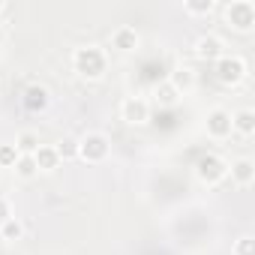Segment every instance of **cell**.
Masks as SVG:
<instances>
[{
  "instance_id": "d6986e66",
  "label": "cell",
  "mask_w": 255,
  "mask_h": 255,
  "mask_svg": "<svg viewBox=\"0 0 255 255\" xmlns=\"http://www.w3.org/2000/svg\"><path fill=\"white\" fill-rule=\"evenodd\" d=\"M15 174H18L21 180H33V177L39 174V168H36L33 156H18V162H15Z\"/></svg>"
},
{
  "instance_id": "7c38bea8",
  "label": "cell",
  "mask_w": 255,
  "mask_h": 255,
  "mask_svg": "<svg viewBox=\"0 0 255 255\" xmlns=\"http://www.w3.org/2000/svg\"><path fill=\"white\" fill-rule=\"evenodd\" d=\"M228 174H231V180L237 183V186H249L252 180H255V162L252 159H234L231 165H228Z\"/></svg>"
},
{
  "instance_id": "6da1fadb",
  "label": "cell",
  "mask_w": 255,
  "mask_h": 255,
  "mask_svg": "<svg viewBox=\"0 0 255 255\" xmlns=\"http://www.w3.org/2000/svg\"><path fill=\"white\" fill-rule=\"evenodd\" d=\"M105 66H108V57H105V51H102L99 45H81V48H75V54H72V69H75L81 78H87V81L102 78V75H105Z\"/></svg>"
},
{
  "instance_id": "ffe728a7",
  "label": "cell",
  "mask_w": 255,
  "mask_h": 255,
  "mask_svg": "<svg viewBox=\"0 0 255 255\" xmlns=\"http://www.w3.org/2000/svg\"><path fill=\"white\" fill-rule=\"evenodd\" d=\"M183 9H186V15H210L216 9V3L213 0H186Z\"/></svg>"
},
{
  "instance_id": "5b68a950",
  "label": "cell",
  "mask_w": 255,
  "mask_h": 255,
  "mask_svg": "<svg viewBox=\"0 0 255 255\" xmlns=\"http://www.w3.org/2000/svg\"><path fill=\"white\" fill-rule=\"evenodd\" d=\"M195 177L204 183V186H216L228 177V162L219 156V153H204L198 162H195Z\"/></svg>"
},
{
  "instance_id": "9a60e30c",
  "label": "cell",
  "mask_w": 255,
  "mask_h": 255,
  "mask_svg": "<svg viewBox=\"0 0 255 255\" xmlns=\"http://www.w3.org/2000/svg\"><path fill=\"white\" fill-rule=\"evenodd\" d=\"M180 93H189L192 87H195V72L189 69V66H177L174 72H171V78H168Z\"/></svg>"
},
{
  "instance_id": "ba28073f",
  "label": "cell",
  "mask_w": 255,
  "mask_h": 255,
  "mask_svg": "<svg viewBox=\"0 0 255 255\" xmlns=\"http://www.w3.org/2000/svg\"><path fill=\"white\" fill-rule=\"evenodd\" d=\"M207 135L210 138H216V141H222V138H228L231 135V111H225V108H213V111H207Z\"/></svg>"
},
{
  "instance_id": "277c9868",
  "label": "cell",
  "mask_w": 255,
  "mask_h": 255,
  "mask_svg": "<svg viewBox=\"0 0 255 255\" xmlns=\"http://www.w3.org/2000/svg\"><path fill=\"white\" fill-rule=\"evenodd\" d=\"M222 12H225V24L237 33H249L255 27V3H249V0H231Z\"/></svg>"
},
{
  "instance_id": "7a4b0ae2",
  "label": "cell",
  "mask_w": 255,
  "mask_h": 255,
  "mask_svg": "<svg viewBox=\"0 0 255 255\" xmlns=\"http://www.w3.org/2000/svg\"><path fill=\"white\" fill-rule=\"evenodd\" d=\"M213 75H216L219 84L237 87V84L246 78V60H243L240 54H228V51H225L219 60H213Z\"/></svg>"
},
{
  "instance_id": "2e32d148",
  "label": "cell",
  "mask_w": 255,
  "mask_h": 255,
  "mask_svg": "<svg viewBox=\"0 0 255 255\" xmlns=\"http://www.w3.org/2000/svg\"><path fill=\"white\" fill-rule=\"evenodd\" d=\"M15 150H18V156H33L36 150H39V135L36 132H21L18 138H15Z\"/></svg>"
},
{
  "instance_id": "e0dca14e",
  "label": "cell",
  "mask_w": 255,
  "mask_h": 255,
  "mask_svg": "<svg viewBox=\"0 0 255 255\" xmlns=\"http://www.w3.org/2000/svg\"><path fill=\"white\" fill-rule=\"evenodd\" d=\"M24 237V222L18 219V216H9L3 225H0V240H21Z\"/></svg>"
},
{
  "instance_id": "7402d4cb",
  "label": "cell",
  "mask_w": 255,
  "mask_h": 255,
  "mask_svg": "<svg viewBox=\"0 0 255 255\" xmlns=\"http://www.w3.org/2000/svg\"><path fill=\"white\" fill-rule=\"evenodd\" d=\"M234 255H255V237H252V234L237 237V243H234Z\"/></svg>"
},
{
  "instance_id": "4fadbf2b",
  "label": "cell",
  "mask_w": 255,
  "mask_h": 255,
  "mask_svg": "<svg viewBox=\"0 0 255 255\" xmlns=\"http://www.w3.org/2000/svg\"><path fill=\"white\" fill-rule=\"evenodd\" d=\"M33 162H36V168H39V171H45V174L60 168V156H57L54 144H39V150L33 153Z\"/></svg>"
},
{
  "instance_id": "cb8c5ba5",
  "label": "cell",
  "mask_w": 255,
  "mask_h": 255,
  "mask_svg": "<svg viewBox=\"0 0 255 255\" xmlns=\"http://www.w3.org/2000/svg\"><path fill=\"white\" fill-rule=\"evenodd\" d=\"M3 9H6V6H3V3H0V12H3Z\"/></svg>"
},
{
  "instance_id": "603a6c76",
  "label": "cell",
  "mask_w": 255,
  "mask_h": 255,
  "mask_svg": "<svg viewBox=\"0 0 255 255\" xmlns=\"http://www.w3.org/2000/svg\"><path fill=\"white\" fill-rule=\"evenodd\" d=\"M9 216H12V207H9V201H6V198H0V225H3Z\"/></svg>"
},
{
  "instance_id": "3957f363",
  "label": "cell",
  "mask_w": 255,
  "mask_h": 255,
  "mask_svg": "<svg viewBox=\"0 0 255 255\" xmlns=\"http://www.w3.org/2000/svg\"><path fill=\"white\" fill-rule=\"evenodd\" d=\"M111 153V141L105 132H87L78 138V159H84L87 165H99L105 162Z\"/></svg>"
},
{
  "instance_id": "9c48e42d",
  "label": "cell",
  "mask_w": 255,
  "mask_h": 255,
  "mask_svg": "<svg viewBox=\"0 0 255 255\" xmlns=\"http://www.w3.org/2000/svg\"><path fill=\"white\" fill-rule=\"evenodd\" d=\"M138 45H141V36L135 27H117L111 33V48L120 54H132V51H138Z\"/></svg>"
},
{
  "instance_id": "5bb4252c",
  "label": "cell",
  "mask_w": 255,
  "mask_h": 255,
  "mask_svg": "<svg viewBox=\"0 0 255 255\" xmlns=\"http://www.w3.org/2000/svg\"><path fill=\"white\" fill-rule=\"evenodd\" d=\"M231 132L237 135H252L255 132V111L252 108H240L231 114Z\"/></svg>"
},
{
  "instance_id": "44dd1931",
  "label": "cell",
  "mask_w": 255,
  "mask_h": 255,
  "mask_svg": "<svg viewBox=\"0 0 255 255\" xmlns=\"http://www.w3.org/2000/svg\"><path fill=\"white\" fill-rule=\"evenodd\" d=\"M15 162H18L15 144H0V168H15Z\"/></svg>"
},
{
  "instance_id": "8992f818",
  "label": "cell",
  "mask_w": 255,
  "mask_h": 255,
  "mask_svg": "<svg viewBox=\"0 0 255 255\" xmlns=\"http://www.w3.org/2000/svg\"><path fill=\"white\" fill-rule=\"evenodd\" d=\"M120 117L129 126H144L150 120V102L141 99V96H126L120 102Z\"/></svg>"
},
{
  "instance_id": "8fae6325",
  "label": "cell",
  "mask_w": 255,
  "mask_h": 255,
  "mask_svg": "<svg viewBox=\"0 0 255 255\" xmlns=\"http://www.w3.org/2000/svg\"><path fill=\"white\" fill-rule=\"evenodd\" d=\"M195 54L201 57V60H219L222 54H225V42L219 39V36H213V33H204V36H198L195 39Z\"/></svg>"
},
{
  "instance_id": "52a82bcc",
  "label": "cell",
  "mask_w": 255,
  "mask_h": 255,
  "mask_svg": "<svg viewBox=\"0 0 255 255\" xmlns=\"http://www.w3.org/2000/svg\"><path fill=\"white\" fill-rule=\"evenodd\" d=\"M21 105H24L27 114H42L51 105V90L45 84H27L24 93H21Z\"/></svg>"
},
{
  "instance_id": "30bf717a",
  "label": "cell",
  "mask_w": 255,
  "mask_h": 255,
  "mask_svg": "<svg viewBox=\"0 0 255 255\" xmlns=\"http://www.w3.org/2000/svg\"><path fill=\"white\" fill-rule=\"evenodd\" d=\"M153 102H156L159 108H177V105L183 102V93H180L168 78H162V81L153 84Z\"/></svg>"
},
{
  "instance_id": "ac0fdd59",
  "label": "cell",
  "mask_w": 255,
  "mask_h": 255,
  "mask_svg": "<svg viewBox=\"0 0 255 255\" xmlns=\"http://www.w3.org/2000/svg\"><path fill=\"white\" fill-rule=\"evenodd\" d=\"M54 150H57L60 162L78 159V138H63V141H57V144H54Z\"/></svg>"
}]
</instances>
